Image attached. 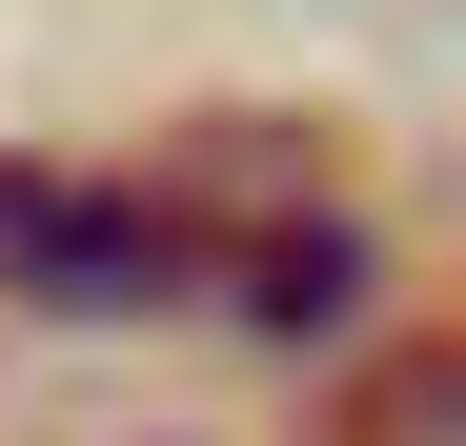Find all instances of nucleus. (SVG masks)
I'll use <instances>...</instances> for the list:
<instances>
[{
    "label": "nucleus",
    "instance_id": "1",
    "mask_svg": "<svg viewBox=\"0 0 466 446\" xmlns=\"http://www.w3.org/2000/svg\"><path fill=\"white\" fill-rule=\"evenodd\" d=\"M203 305H244L264 345H345V305H365V223H345V203H264L244 244H223Z\"/></svg>",
    "mask_w": 466,
    "mask_h": 446
},
{
    "label": "nucleus",
    "instance_id": "2",
    "mask_svg": "<svg viewBox=\"0 0 466 446\" xmlns=\"http://www.w3.org/2000/svg\"><path fill=\"white\" fill-rule=\"evenodd\" d=\"M325 446H466V345H385L365 386H325Z\"/></svg>",
    "mask_w": 466,
    "mask_h": 446
}]
</instances>
